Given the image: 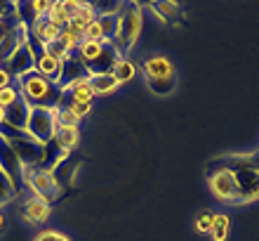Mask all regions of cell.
<instances>
[{"instance_id":"cell-38","label":"cell","mask_w":259,"mask_h":241,"mask_svg":"<svg viewBox=\"0 0 259 241\" xmlns=\"http://www.w3.org/2000/svg\"><path fill=\"white\" fill-rule=\"evenodd\" d=\"M0 69H3V59H0Z\"/></svg>"},{"instance_id":"cell-31","label":"cell","mask_w":259,"mask_h":241,"mask_svg":"<svg viewBox=\"0 0 259 241\" xmlns=\"http://www.w3.org/2000/svg\"><path fill=\"white\" fill-rule=\"evenodd\" d=\"M62 7H64V12H66L68 19H73L75 14H78V10H80V3H75V0H64Z\"/></svg>"},{"instance_id":"cell-21","label":"cell","mask_w":259,"mask_h":241,"mask_svg":"<svg viewBox=\"0 0 259 241\" xmlns=\"http://www.w3.org/2000/svg\"><path fill=\"white\" fill-rule=\"evenodd\" d=\"M113 78H116L118 83H127V81H132L135 78V74H137V66L130 59H125V57H120L116 62V66H113Z\"/></svg>"},{"instance_id":"cell-28","label":"cell","mask_w":259,"mask_h":241,"mask_svg":"<svg viewBox=\"0 0 259 241\" xmlns=\"http://www.w3.org/2000/svg\"><path fill=\"white\" fill-rule=\"evenodd\" d=\"M120 5H123V3H95L92 10H95L97 17H109V14H118Z\"/></svg>"},{"instance_id":"cell-32","label":"cell","mask_w":259,"mask_h":241,"mask_svg":"<svg viewBox=\"0 0 259 241\" xmlns=\"http://www.w3.org/2000/svg\"><path fill=\"white\" fill-rule=\"evenodd\" d=\"M90 109H92V104H71V107H68V111H73V114H75L78 118L88 116Z\"/></svg>"},{"instance_id":"cell-22","label":"cell","mask_w":259,"mask_h":241,"mask_svg":"<svg viewBox=\"0 0 259 241\" xmlns=\"http://www.w3.org/2000/svg\"><path fill=\"white\" fill-rule=\"evenodd\" d=\"M42 55L52 57V59H57V62H64V59H66V57L71 55V50H68L62 41H52V43H48V45H45Z\"/></svg>"},{"instance_id":"cell-2","label":"cell","mask_w":259,"mask_h":241,"mask_svg":"<svg viewBox=\"0 0 259 241\" xmlns=\"http://www.w3.org/2000/svg\"><path fill=\"white\" fill-rule=\"evenodd\" d=\"M0 137L7 140V145L12 147V152L19 156L21 165H24V175L40 170V163H45V145L33 140L26 130H14L7 123L0 125Z\"/></svg>"},{"instance_id":"cell-33","label":"cell","mask_w":259,"mask_h":241,"mask_svg":"<svg viewBox=\"0 0 259 241\" xmlns=\"http://www.w3.org/2000/svg\"><path fill=\"white\" fill-rule=\"evenodd\" d=\"M57 236H59V232H55V229H45V232H40V234L35 236V241H57Z\"/></svg>"},{"instance_id":"cell-9","label":"cell","mask_w":259,"mask_h":241,"mask_svg":"<svg viewBox=\"0 0 259 241\" xmlns=\"http://www.w3.org/2000/svg\"><path fill=\"white\" fill-rule=\"evenodd\" d=\"M210 189L217 199L231 203L233 196H236V178L229 168H219L210 175Z\"/></svg>"},{"instance_id":"cell-16","label":"cell","mask_w":259,"mask_h":241,"mask_svg":"<svg viewBox=\"0 0 259 241\" xmlns=\"http://www.w3.org/2000/svg\"><path fill=\"white\" fill-rule=\"evenodd\" d=\"M146 83H149V90L153 92V95H172L175 92V88H177V76H167V78H146Z\"/></svg>"},{"instance_id":"cell-13","label":"cell","mask_w":259,"mask_h":241,"mask_svg":"<svg viewBox=\"0 0 259 241\" xmlns=\"http://www.w3.org/2000/svg\"><path fill=\"white\" fill-rule=\"evenodd\" d=\"M50 215H52V208H50V203H45V201L40 199H28L26 203H24V218H26L31 225H42V222L50 220Z\"/></svg>"},{"instance_id":"cell-23","label":"cell","mask_w":259,"mask_h":241,"mask_svg":"<svg viewBox=\"0 0 259 241\" xmlns=\"http://www.w3.org/2000/svg\"><path fill=\"white\" fill-rule=\"evenodd\" d=\"M97 24L102 28V33L106 41H113L116 36V28H118V14H109V17H97Z\"/></svg>"},{"instance_id":"cell-12","label":"cell","mask_w":259,"mask_h":241,"mask_svg":"<svg viewBox=\"0 0 259 241\" xmlns=\"http://www.w3.org/2000/svg\"><path fill=\"white\" fill-rule=\"evenodd\" d=\"M28 114H31V107L24 99H19V102H14L12 107L5 109V123L10 128H14V130H26Z\"/></svg>"},{"instance_id":"cell-17","label":"cell","mask_w":259,"mask_h":241,"mask_svg":"<svg viewBox=\"0 0 259 241\" xmlns=\"http://www.w3.org/2000/svg\"><path fill=\"white\" fill-rule=\"evenodd\" d=\"M229 232H231V218L224 213H217L214 215V222H212V229H210L212 241H226L229 239Z\"/></svg>"},{"instance_id":"cell-1","label":"cell","mask_w":259,"mask_h":241,"mask_svg":"<svg viewBox=\"0 0 259 241\" xmlns=\"http://www.w3.org/2000/svg\"><path fill=\"white\" fill-rule=\"evenodd\" d=\"M17 88H19L21 99H24L31 109H59L62 90L52 81L42 78L40 74L31 71L28 76L17 81Z\"/></svg>"},{"instance_id":"cell-5","label":"cell","mask_w":259,"mask_h":241,"mask_svg":"<svg viewBox=\"0 0 259 241\" xmlns=\"http://www.w3.org/2000/svg\"><path fill=\"white\" fill-rule=\"evenodd\" d=\"M24 180L28 182V187L33 189L35 194V199H40L45 201V203H52V201L59 196V192H62V187L57 185V180L52 173L48 170H33V173H28V175H24Z\"/></svg>"},{"instance_id":"cell-7","label":"cell","mask_w":259,"mask_h":241,"mask_svg":"<svg viewBox=\"0 0 259 241\" xmlns=\"http://www.w3.org/2000/svg\"><path fill=\"white\" fill-rule=\"evenodd\" d=\"M3 69H5L12 78H17V81H19V78L28 76L31 71H35V57L31 55V50H28L26 45H19V48L14 50L12 55L5 59Z\"/></svg>"},{"instance_id":"cell-4","label":"cell","mask_w":259,"mask_h":241,"mask_svg":"<svg viewBox=\"0 0 259 241\" xmlns=\"http://www.w3.org/2000/svg\"><path fill=\"white\" fill-rule=\"evenodd\" d=\"M59 123H57V109H31L28 114L26 132L40 145H50L57 137Z\"/></svg>"},{"instance_id":"cell-11","label":"cell","mask_w":259,"mask_h":241,"mask_svg":"<svg viewBox=\"0 0 259 241\" xmlns=\"http://www.w3.org/2000/svg\"><path fill=\"white\" fill-rule=\"evenodd\" d=\"M144 74L146 78H167V76H177L175 74V64L163 55H156V57H149L146 62H144Z\"/></svg>"},{"instance_id":"cell-37","label":"cell","mask_w":259,"mask_h":241,"mask_svg":"<svg viewBox=\"0 0 259 241\" xmlns=\"http://www.w3.org/2000/svg\"><path fill=\"white\" fill-rule=\"evenodd\" d=\"M57 241H71V239H68L66 234H62V232H59V236H57Z\"/></svg>"},{"instance_id":"cell-34","label":"cell","mask_w":259,"mask_h":241,"mask_svg":"<svg viewBox=\"0 0 259 241\" xmlns=\"http://www.w3.org/2000/svg\"><path fill=\"white\" fill-rule=\"evenodd\" d=\"M7 85H12V76H10L5 69H0V90L7 88Z\"/></svg>"},{"instance_id":"cell-36","label":"cell","mask_w":259,"mask_h":241,"mask_svg":"<svg viewBox=\"0 0 259 241\" xmlns=\"http://www.w3.org/2000/svg\"><path fill=\"white\" fill-rule=\"evenodd\" d=\"M5 123V109H3V107H0V125Z\"/></svg>"},{"instance_id":"cell-29","label":"cell","mask_w":259,"mask_h":241,"mask_svg":"<svg viewBox=\"0 0 259 241\" xmlns=\"http://www.w3.org/2000/svg\"><path fill=\"white\" fill-rule=\"evenodd\" d=\"M82 38L85 41H95V43H104L106 38H104V33H102V28H99V24H97V19L90 24L85 31H82Z\"/></svg>"},{"instance_id":"cell-18","label":"cell","mask_w":259,"mask_h":241,"mask_svg":"<svg viewBox=\"0 0 259 241\" xmlns=\"http://www.w3.org/2000/svg\"><path fill=\"white\" fill-rule=\"evenodd\" d=\"M55 140H57V145H59V149L71 152V149L78 147V142H80V130H78V128H59Z\"/></svg>"},{"instance_id":"cell-20","label":"cell","mask_w":259,"mask_h":241,"mask_svg":"<svg viewBox=\"0 0 259 241\" xmlns=\"http://www.w3.org/2000/svg\"><path fill=\"white\" fill-rule=\"evenodd\" d=\"M104 45H106V43H95V41H82L80 43V48H78V57L85 62V66H88V64H92L97 57L102 55Z\"/></svg>"},{"instance_id":"cell-35","label":"cell","mask_w":259,"mask_h":241,"mask_svg":"<svg viewBox=\"0 0 259 241\" xmlns=\"http://www.w3.org/2000/svg\"><path fill=\"white\" fill-rule=\"evenodd\" d=\"M5 229H7V218L3 213H0V236L5 234Z\"/></svg>"},{"instance_id":"cell-26","label":"cell","mask_w":259,"mask_h":241,"mask_svg":"<svg viewBox=\"0 0 259 241\" xmlns=\"http://www.w3.org/2000/svg\"><path fill=\"white\" fill-rule=\"evenodd\" d=\"M57 123H59V128H78L80 118L68 109H57Z\"/></svg>"},{"instance_id":"cell-15","label":"cell","mask_w":259,"mask_h":241,"mask_svg":"<svg viewBox=\"0 0 259 241\" xmlns=\"http://www.w3.org/2000/svg\"><path fill=\"white\" fill-rule=\"evenodd\" d=\"M35 74H40L42 78H48V81H52L57 85L59 74H62V62H57V59H52V57L42 55V57L35 59Z\"/></svg>"},{"instance_id":"cell-10","label":"cell","mask_w":259,"mask_h":241,"mask_svg":"<svg viewBox=\"0 0 259 241\" xmlns=\"http://www.w3.org/2000/svg\"><path fill=\"white\" fill-rule=\"evenodd\" d=\"M104 43H106V45H104L102 55L97 57L92 64H88L90 76H95V74H111L113 66H116V62L120 59V55H118L116 48H113V41H104Z\"/></svg>"},{"instance_id":"cell-8","label":"cell","mask_w":259,"mask_h":241,"mask_svg":"<svg viewBox=\"0 0 259 241\" xmlns=\"http://www.w3.org/2000/svg\"><path fill=\"white\" fill-rule=\"evenodd\" d=\"M85 78H90L88 66H85V62L78 57V52H71L62 62V74H59L57 85H59V90H66V88H71L73 83L85 81Z\"/></svg>"},{"instance_id":"cell-24","label":"cell","mask_w":259,"mask_h":241,"mask_svg":"<svg viewBox=\"0 0 259 241\" xmlns=\"http://www.w3.org/2000/svg\"><path fill=\"white\" fill-rule=\"evenodd\" d=\"M17 196V192H14L12 182L7 180V175L3 170H0V206H7L10 201Z\"/></svg>"},{"instance_id":"cell-19","label":"cell","mask_w":259,"mask_h":241,"mask_svg":"<svg viewBox=\"0 0 259 241\" xmlns=\"http://www.w3.org/2000/svg\"><path fill=\"white\" fill-rule=\"evenodd\" d=\"M149 7L153 10V14H156L163 24H167V21H172V19H177L179 17V5L177 3H151Z\"/></svg>"},{"instance_id":"cell-6","label":"cell","mask_w":259,"mask_h":241,"mask_svg":"<svg viewBox=\"0 0 259 241\" xmlns=\"http://www.w3.org/2000/svg\"><path fill=\"white\" fill-rule=\"evenodd\" d=\"M0 170L7 175V180L12 182L14 192H21V182H24V165H21L19 156L12 152V147L7 145V140L0 137Z\"/></svg>"},{"instance_id":"cell-30","label":"cell","mask_w":259,"mask_h":241,"mask_svg":"<svg viewBox=\"0 0 259 241\" xmlns=\"http://www.w3.org/2000/svg\"><path fill=\"white\" fill-rule=\"evenodd\" d=\"M17 26H19V21L17 19H0V41H3L7 33H12Z\"/></svg>"},{"instance_id":"cell-14","label":"cell","mask_w":259,"mask_h":241,"mask_svg":"<svg viewBox=\"0 0 259 241\" xmlns=\"http://www.w3.org/2000/svg\"><path fill=\"white\" fill-rule=\"evenodd\" d=\"M90 88H92V92L97 95H111V92H116L118 88H120V83L113 78V74H95V76L88 78Z\"/></svg>"},{"instance_id":"cell-3","label":"cell","mask_w":259,"mask_h":241,"mask_svg":"<svg viewBox=\"0 0 259 241\" xmlns=\"http://www.w3.org/2000/svg\"><path fill=\"white\" fill-rule=\"evenodd\" d=\"M144 24V14L139 3H123L118 10V28L113 36V48L118 55H125L135 48V43L139 41Z\"/></svg>"},{"instance_id":"cell-27","label":"cell","mask_w":259,"mask_h":241,"mask_svg":"<svg viewBox=\"0 0 259 241\" xmlns=\"http://www.w3.org/2000/svg\"><path fill=\"white\" fill-rule=\"evenodd\" d=\"M214 215L217 213H212V211H203V213L196 218V229L200 232V234H210L212 222H214Z\"/></svg>"},{"instance_id":"cell-25","label":"cell","mask_w":259,"mask_h":241,"mask_svg":"<svg viewBox=\"0 0 259 241\" xmlns=\"http://www.w3.org/2000/svg\"><path fill=\"white\" fill-rule=\"evenodd\" d=\"M21 99V95H19V88L17 85H7V88H3L0 90V107L3 109H7V107H12L14 102H19Z\"/></svg>"}]
</instances>
